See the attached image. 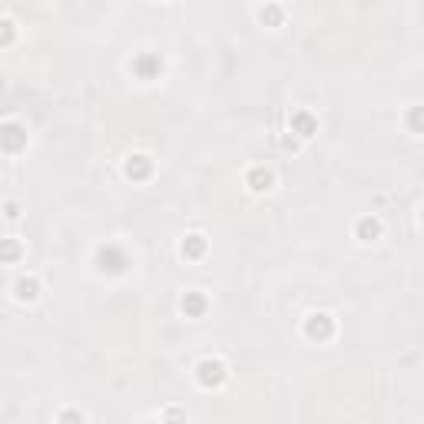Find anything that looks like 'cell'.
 I'll list each match as a JSON object with an SVG mask.
<instances>
[{
  "label": "cell",
  "mask_w": 424,
  "mask_h": 424,
  "mask_svg": "<svg viewBox=\"0 0 424 424\" xmlns=\"http://www.w3.org/2000/svg\"><path fill=\"white\" fill-rule=\"evenodd\" d=\"M335 332H338V325H335V318L328 312H312L305 318V325H302V335L315 342V345H325V342H332Z\"/></svg>",
  "instance_id": "obj_1"
},
{
  "label": "cell",
  "mask_w": 424,
  "mask_h": 424,
  "mask_svg": "<svg viewBox=\"0 0 424 424\" xmlns=\"http://www.w3.org/2000/svg\"><path fill=\"white\" fill-rule=\"evenodd\" d=\"M225 378H229V371H225V361H222V358H203V361L196 365V385L205 388V391L219 388Z\"/></svg>",
  "instance_id": "obj_2"
},
{
  "label": "cell",
  "mask_w": 424,
  "mask_h": 424,
  "mask_svg": "<svg viewBox=\"0 0 424 424\" xmlns=\"http://www.w3.org/2000/svg\"><path fill=\"white\" fill-rule=\"evenodd\" d=\"M153 172H156V163L149 159L146 153H133L126 163H123V176H126L129 183H146Z\"/></svg>",
  "instance_id": "obj_3"
},
{
  "label": "cell",
  "mask_w": 424,
  "mask_h": 424,
  "mask_svg": "<svg viewBox=\"0 0 424 424\" xmlns=\"http://www.w3.org/2000/svg\"><path fill=\"white\" fill-rule=\"evenodd\" d=\"M0 140H3V153L7 156H17L20 149H27V129L20 126V123H14V120H7Z\"/></svg>",
  "instance_id": "obj_4"
},
{
  "label": "cell",
  "mask_w": 424,
  "mask_h": 424,
  "mask_svg": "<svg viewBox=\"0 0 424 424\" xmlns=\"http://www.w3.org/2000/svg\"><path fill=\"white\" fill-rule=\"evenodd\" d=\"M289 129L295 133L298 140H312L315 133H318V120H315V113H309V110H292Z\"/></svg>",
  "instance_id": "obj_5"
},
{
  "label": "cell",
  "mask_w": 424,
  "mask_h": 424,
  "mask_svg": "<svg viewBox=\"0 0 424 424\" xmlns=\"http://www.w3.org/2000/svg\"><path fill=\"white\" fill-rule=\"evenodd\" d=\"M133 74L140 76V80H159L163 74V60L156 54H140L133 60Z\"/></svg>",
  "instance_id": "obj_6"
},
{
  "label": "cell",
  "mask_w": 424,
  "mask_h": 424,
  "mask_svg": "<svg viewBox=\"0 0 424 424\" xmlns=\"http://www.w3.org/2000/svg\"><path fill=\"white\" fill-rule=\"evenodd\" d=\"M245 186H249V192H269L276 186V172L269 166H252L245 172Z\"/></svg>",
  "instance_id": "obj_7"
},
{
  "label": "cell",
  "mask_w": 424,
  "mask_h": 424,
  "mask_svg": "<svg viewBox=\"0 0 424 424\" xmlns=\"http://www.w3.org/2000/svg\"><path fill=\"white\" fill-rule=\"evenodd\" d=\"M205 249H209V242H205L203 232H189L183 242H179V256L189 258V262H196V258L205 256Z\"/></svg>",
  "instance_id": "obj_8"
},
{
  "label": "cell",
  "mask_w": 424,
  "mask_h": 424,
  "mask_svg": "<svg viewBox=\"0 0 424 424\" xmlns=\"http://www.w3.org/2000/svg\"><path fill=\"white\" fill-rule=\"evenodd\" d=\"M381 219H375V216H361V219L355 222V239L358 242H378L381 239Z\"/></svg>",
  "instance_id": "obj_9"
},
{
  "label": "cell",
  "mask_w": 424,
  "mask_h": 424,
  "mask_svg": "<svg viewBox=\"0 0 424 424\" xmlns=\"http://www.w3.org/2000/svg\"><path fill=\"white\" fill-rule=\"evenodd\" d=\"M14 298H17L20 305L37 302V298H40V278H34V276L17 278V282H14Z\"/></svg>",
  "instance_id": "obj_10"
},
{
  "label": "cell",
  "mask_w": 424,
  "mask_h": 424,
  "mask_svg": "<svg viewBox=\"0 0 424 424\" xmlns=\"http://www.w3.org/2000/svg\"><path fill=\"white\" fill-rule=\"evenodd\" d=\"M179 309H183L186 318H203L209 312V298L203 292H186L183 302H179Z\"/></svg>",
  "instance_id": "obj_11"
},
{
  "label": "cell",
  "mask_w": 424,
  "mask_h": 424,
  "mask_svg": "<svg viewBox=\"0 0 424 424\" xmlns=\"http://www.w3.org/2000/svg\"><path fill=\"white\" fill-rule=\"evenodd\" d=\"M258 23H262V27H269V30H276V27H282V23H285V10H282L278 3H265V7L258 10Z\"/></svg>",
  "instance_id": "obj_12"
},
{
  "label": "cell",
  "mask_w": 424,
  "mask_h": 424,
  "mask_svg": "<svg viewBox=\"0 0 424 424\" xmlns=\"http://www.w3.org/2000/svg\"><path fill=\"white\" fill-rule=\"evenodd\" d=\"M405 129L411 133V136H424V107H408Z\"/></svg>",
  "instance_id": "obj_13"
},
{
  "label": "cell",
  "mask_w": 424,
  "mask_h": 424,
  "mask_svg": "<svg viewBox=\"0 0 424 424\" xmlns=\"http://www.w3.org/2000/svg\"><path fill=\"white\" fill-rule=\"evenodd\" d=\"M23 256V249H20L17 239H3V262L7 265H17V258Z\"/></svg>",
  "instance_id": "obj_14"
},
{
  "label": "cell",
  "mask_w": 424,
  "mask_h": 424,
  "mask_svg": "<svg viewBox=\"0 0 424 424\" xmlns=\"http://www.w3.org/2000/svg\"><path fill=\"white\" fill-rule=\"evenodd\" d=\"M14 34H17V23H14L10 17H3V47L14 43Z\"/></svg>",
  "instance_id": "obj_15"
},
{
  "label": "cell",
  "mask_w": 424,
  "mask_h": 424,
  "mask_svg": "<svg viewBox=\"0 0 424 424\" xmlns=\"http://www.w3.org/2000/svg\"><path fill=\"white\" fill-rule=\"evenodd\" d=\"M3 216H7V222H17L20 219V205L14 203V199H7V203H3Z\"/></svg>",
  "instance_id": "obj_16"
},
{
  "label": "cell",
  "mask_w": 424,
  "mask_h": 424,
  "mask_svg": "<svg viewBox=\"0 0 424 424\" xmlns=\"http://www.w3.org/2000/svg\"><path fill=\"white\" fill-rule=\"evenodd\" d=\"M83 418H87L83 411H60L56 414V421H83Z\"/></svg>",
  "instance_id": "obj_17"
},
{
  "label": "cell",
  "mask_w": 424,
  "mask_h": 424,
  "mask_svg": "<svg viewBox=\"0 0 424 424\" xmlns=\"http://www.w3.org/2000/svg\"><path fill=\"white\" fill-rule=\"evenodd\" d=\"M421 225H424V205H421Z\"/></svg>",
  "instance_id": "obj_18"
}]
</instances>
